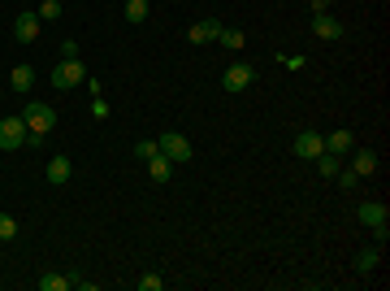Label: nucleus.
Segmentation results:
<instances>
[{
  "label": "nucleus",
  "mask_w": 390,
  "mask_h": 291,
  "mask_svg": "<svg viewBox=\"0 0 390 291\" xmlns=\"http://www.w3.org/2000/svg\"><path fill=\"white\" fill-rule=\"evenodd\" d=\"M170 170H174V161L165 157V152H157V157L148 161V174H152V183H165V178H170Z\"/></svg>",
  "instance_id": "14"
},
{
  "label": "nucleus",
  "mask_w": 390,
  "mask_h": 291,
  "mask_svg": "<svg viewBox=\"0 0 390 291\" xmlns=\"http://www.w3.org/2000/svg\"><path fill=\"white\" fill-rule=\"evenodd\" d=\"M13 235H18V222H13L9 213H0V244H9Z\"/></svg>",
  "instance_id": "23"
},
{
  "label": "nucleus",
  "mask_w": 390,
  "mask_h": 291,
  "mask_svg": "<svg viewBox=\"0 0 390 291\" xmlns=\"http://www.w3.org/2000/svg\"><path fill=\"white\" fill-rule=\"evenodd\" d=\"M217 39H221L226 48H243V44H247V35H243V31H230V26H221V35H217Z\"/></svg>",
  "instance_id": "20"
},
{
  "label": "nucleus",
  "mask_w": 390,
  "mask_h": 291,
  "mask_svg": "<svg viewBox=\"0 0 390 291\" xmlns=\"http://www.w3.org/2000/svg\"><path fill=\"white\" fill-rule=\"evenodd\" d=\"M144 18H148V0H126V22L139 26Z\"/></svg>",
  "instance_id": "19"
},
{
  "label": "nucleus",
  "mask_w": 390,
  "mask_h": 291,
  "mask_svg": "<svg viewBox=\"0 0 390 291\" xmlns=\"http://www.w3.org/2000/svg\"><path fill=\"white\" fill-rule=\"evenodd\" d=\"M91 114H95V118H108V105H104V96H100V91H95V105H91Z\"/></svg>",
  "instance_id": "27"
},
{
  "label": "nucleus",
  "mask_w": 390,
  "mask_h": 291,
  "mask_svg": "<svg viewBox=\"0 0 390 291\" xmlns=\"http://www.w3.org/2000/svg\"><path fill=\"white\" fill-rule=\"evenodd\" d=\"M13 35H18L22 44H31V39L39 35V18L35 13H18V18H13Z\"/></svg>",
  "instance_id": "10"
},
{
  "label": "nucleus",
  "mask_w": 390,
  "mask_h": 291,
  "mask_svg": "<svg viewBox=\"0 0 390 291\" xmlns=\"http://www.w3.org/2000/svg\"><path fill=\"white\" fill-rule=\"evenodd\" d=\"M48 183H69V157H52L48 161Z\"/></svg>",
  "instance_id": "15"
},
{
  "label": "nucleus",
  "mask_w": 390,
  "mask_h": 291,
  "mask_svg": "<svg viewBox=\"0 0 390 291\" xmlns=\"http://www.w3.org/2000/svg\"><path fill=\"white\" fill-rule=\"evenodd\" d=\"M252 78H256V70H252V65L234 61L230 70L221 74V87H226V91H247V87H252Z\"/></svg>",
  "instance_id": "6"
},
{
  "label": "nucleus",
  "mask_w": 390,
  "mask_h": 291,
  "mask_svg": "<svg viewBox=\"0 0 390 291\" xmlns=\"http://www.w3.org/2000/svg\"><path fill=\"white\" fill-rule=\"evenodd\" d=\"M26 144V122L22 118H0V148L13 152V148H22Z\"/></svg>",
  "instance_id": "5"
},
{
  "label": "nucleus",
  "mask_w": 390,
  "mask_h": 291,
  "mask_svg": "<svg viewBox=\"0 0 390 291\" xmlns=\"http://www.w3.org/2000/svg\"><path fill=\"white\" fill-rule=\"evenodd\" d=\"M9 87L18 91V96H26V91L35 87V70H31V65H13V74H9Z\"/></svg>",
  "instance_id": "11"
},
{
  "label": "nucleus",
  "mask_w": 390,
  "mask_h": 291,
  "mask_svg": "<svg viewBox=\"0 0 390 291\" xmlns=\"http://www.w3.org/2000/svg\"><path fill=\"white\" fill-rule=\"evenodd\" d=\"M161 152H165V157H170L174 165H183V161H191L195 157V148H191V140H187V135H178V131H170V135H161Z\"/></svg>",
  "instance_id": "2"
},
{
  "label": "nucleus",
  "mask_w": 390,
  "mask_h": 291,
  "mask_svg": "<svg viewBox=\"0 0 390 291\" xmlns=\"http://www.w3.org/2000/svg\"><path fill=\"white\" fill-rule=\"evenodd\" d=\"M157 152H161V144H157V140H144V144H135V157H139V161H152Z\"/></svg>",
  "instance_id": "21"
},
{
  "label": "nucleus",
  "mask_w": 390,
  "mask_h": 291,
  "mask_svg": "<svg viewBox=\"0 0 390 291\" xmlns=\"http://www.w3.org/2000/svg\"><path fill=\"white\" fill-rule=\"evenodd\" d=\"M317 170H321L325 178H334L343 170V157H334V152H321V157H317Z\"/></svg>",
  "instance_id": "18"
},
{
  "label": "nucleus",
  "mask_w": 390,
  "mask_h": 291,
  "mask_svg": "<svg viewBox=\"0 0 390 291\" xmlns=\"http://www.w3.org/2000/svg\"><path fill=\"white\" fill-rule=\"evenodd\" d=\"M312 35H321V39H339V35H343V22H339V18H330V13H312Z\"/></svg>",
  "instance_id": "8"
},
{
  "label": "nucleus",
  "mask_w": 390,
  "mask_h": 291,
  "mask_svg": "<svg viewBox=\"0 0 390 291\" xmlns=\"http://www.w3.org/2000/svg\"><path fill=\"white\" fill-rule=\"evenodd\" d=\"M352 144H356L352 131H334V135H325V152H334V157H347V152H352Z\"/></svg>",
  "instance_id": "13"
},
{
  "label": "nucleus",
  "mask_w": 390,
  "mask_h": 291,
  "mask_svg": "<svg viewBox=\"0 0 390 291\" xmlns=\"http://www.w3.org/2000/svg\"><path fill=\"white\" fill-rule=\"evenodd\" d=\"M356 217L365 222V226H382V222L390 217V209H386L382 200H369V204H360V209H356Z\"/></svg>",
  "instance_id": "9"
},
{
  "label": "nucleus",
  "mask_w": 390,
  "mask_h": 291,
  "mask_svg": "<svg viewBox=\"0 0 390 291\" xmlns=\"http://www.w3.org/2000/svg\"><path fill=\"white\" fill-rule=\"evenodd\" d=\"M330 5H334V0H312V13H325Z\"/></svg>",
  "instance_id": "29"
},
{
  "label": "nucleus",
  "mask_w": 390,
  "mask_h": 291,
  "mask_svg": "<svg viewBox=\"0 0 390 291\" xmlns=\"http://www.w3.org/2000/svg\"><path fill=\"white\" fill-rule=\"evenodd\" d=\"M69 287H74V274H69V279L65 274H44V279H39V291H69Z\"/></svg>",
  "instance_id": "16"
},
{
  "label": "nucleus",
  "mask_w": 390,
  "mask_h": 291,
  "mask_svg": "<svg viewBox=\"0 0 390 291\" xmlns=\"http://www.w3.org/2000/svg\"><path fill=\"white\" fill-rule=\"evenodd\" d=\"M217 35H221V22H217V18H208V22H195L191 31H187V39H191V44H213Z\"/></svg>",
  "instance_id": "7"
},
{
  "label": "nucleus",
  "mask_w": 390,
  "mask_h": 291,
  "mask_svg": "<svg viewBox=\"0 0 390 291\" xmlns=\"http://www.w3.org/2000/svg\"><path fill=\"white\" fill-rule=\"evenodd\" d=\"M22 122H26V135H35V140H39V135H48L52 127H57V109L31 100V105L22 109Z\"/></svg>",
  "instance_id": "1"
},
{
  "label": "nucleus",
  "mask_w": 390,
  "mask_h": 291,
  "mask_svg": "<svg viewBox=\"0 0 390 291\" xmlns=\"http://www.w3.org/2000/svg\"><path fill=\"white\" fill-rule=\"evenodd\" d=\"M373 170H378V152H373V148H360L356 161H352V174H356V178H369Z\"/></svg>",
  "instance_id": "12"
},
{
  "label": "nucleus",
  "mask_w": 390,
  "mask_h": 291,
  "mask_svg": "<svg viewBox=\"0 0 390 291\" xmlns=\"http://www.w3.org/2000/svg\"><path fill=\"white\" fill-rule=\"evenodd\" d=\"M139 287H144V291H161L165 279H161V274H144V279H139Z\"/></svg>",
  "instance_id": "24"
},
{
  "label": "nucleus",
  "mask_w": 390,
  "mask_h": 291,
  "mask_svg": "<svg viewBox=\"0 0 390 291\" xmlns=\"http://www.w3.org/2000/svg\"><path fill=\"white\" fill-rule=\"evenodd\" d=\"M82 78H87V70H82V61L74 57V61H61L57 70H52V87H57V91H69V87H78Z\"/></svg>",
  "instance_id": "3"
},
{
  "label": "nucleus",
  "mask_w": 390,
  "mask_h": 291,
  "mask_svg": "<svg viewBox=\"0 0 390 291\" xmlns=\"http://www.w3.org/2000/svg\"><path fill=\"white\" fill-rule=\"evenodd\" d=\"M334 178H339V187H343V191H352V187L360 183V178H356L352 170H339V174H334Z\"/></svg>",
  "instance_id": "26"
},
{
  "label": "nucleus",
  "mask_w": 390,
  "mask_h": 291,
  "mask_svg": "<svg viewBox=\"0 0 390 291\" xmlns=\"http://www.w3.org/2000/svg\"><path fill=\"white\" fill-rule=\"evenodd\" d=\"M61 18V5L57 0H44V5H39V22H57Z\"/></svg>",
  "instance_id": "22"
},
{
  "label": "nucleus",
  "mask_w": 390,
  "mask_h": 291,
  "mask_svg": "<svg viewBox=\"0 0 390 291\" xmlns=\"http://www.w3.org/2000/svg\"><path fill=\"white\" fill-rule=\"evenodd\" d=\"M290 148H295V157H303V161H317V157L325 152V135H317V131H299Z\"/></svg>",
  "instance_id": "4"
},
{
  "label": "nucleus",
  "mask_w": 390,
  "mask_h": 291,
  "mask_svg": "<svg viewBox=\"0 0 390 291\" xmlns=\"http://www.w3.org/2000/svg\"><path fill=\"white\" fill-rule=\"evenodd\" d=\"M378 261H382V248H369V252L356 257V270L360 274H373V270H378Z\"/></svg>",
  "instance_id": "17"
},
{
  "label": "nucleus",
  "mask_w": 390,
  "mask_h": 291,
  "mask_svg": "<svg viewBox=\"0 0 390 291\" xmlns=\"http://www.w3.org/2000/svg\"><path fill=\"white\" fill-rule=\"evenodd\" d=\"M369 230H373V244H378V248L390 244V226H386V222H382V226H369Z\"/></svg>",
  "instance_id": "25"
},
{
  "label": "nucleus",
  "mask_w": 390,
  "mask_h": 291,
  "mask_svg": "<svg viewBox=\"0 0 390 291\" xmlns=\"http://www.w3.org/2000/svg\"><path fill=\"white\" fill-rule=\"evenodd\" d=\"M61 57H65V61L78 57V44H74V39H65V44H61Z\"/></svg>",
  "instance_id": "28"
}]
</instances>
